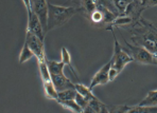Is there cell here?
Instances as JSON below:
<instances>
[{
  "instance_id": "d4e9b609",
  "label": "cell",
  "mask_w": 157,
  "mask_h": 113,
  "mask_svg": "<svg viewBox=\"0 0 157 113\" xmlns=\"http://www.w3.org/2000/svg\"><path fill=\"white\" fill-rule=\"evenodd\" d=\"M157 5V0H140V6L142 9Z\"/></svg>"
},
{
  "instance_id": "603a6c76",
  "label": "cell",
  "mask_w": 157,
  "mask_h": 113,
  "mask_svg": "<svg viewBox=\"0 0 157 113\" xmlns=\"http://www.w3.org/2000/svg\"><path fill=\"white\" fill-rule=\"evenodd\" d=\"M98 0H85V8L90 14L98 9Z\"/></svg>"
},
{
  "instance_id": "52a82bcc",
  "label": "cell",
  "mask_w": 157,
  "mask_h": 113,
  "mask_svg": "<svg viewBox=\"0 0 157 113\" xmlns=\"http://www.w3.org/2000/svg\"><path fill=\"white\" fill-rule=\"evenodd\" d=\"M112 68V60H109L107 64H104L98 72L92 77L91 82L89 85V89L92 90L94 87L100 86V85H106L109 82V71Z\"/></svg>"
},
{
  "instance_id": "277c9868",
  "label": "cell",
  "mask_w": 157,
  "mask_h": 113,
  "mask_svg": "<svg viewBox=\"0 0 157 113\" xmlns=\"http://www.w3.org/2000/svg\"><path fill=\"white\" fill-rule=\"evenodd\" d=\"M27 45L31 49L32 52L34 53L35 57L37 58V61L39 60H45V48H44V40L36 36L35 34L31 33V32L27 31L26 34V41Z\"/></svg>"
},
{
  "instance_id": "30bf717a",
  "label": "cell",
  "mask_w": 157,
  "mask_h": 113,
  "mask_svg": "<svg viewBox=\"0 0 157 113\" xmlns=\"http://www.w3.org/2000/svg\"><path fill=\"white\" fill-rule=\"evenodd\" d=\"M83 112H90V113H109V106H106L98 98L89 100L87 104L86 108L83 110Z\"/></svg>"
},
{
  "instance_id": "7402d4cb",
  "label": "cell",
  "mask_w": 157,
  "mask_h": 113,
  "mask_svg": "<svg viewBox=\"0 0 157 113\" xmlns=\"http://www.w3.org/2000/svg\"><path fill=\"white\" fill-rule=\"evenodd\" d=\"M113 2H114L115 8L119 11L120 14H125L128 5L132 3L131 0H113Z\"/></svg>"
},
{
  "instance_id": "6da1fadb",
  "label": "cell",
  "mask_w": 157,
  "mask_h": 113,
  "mask_svg": "<svg viewBox=\"0 0 157 113\" xmlns=\"http://www.w3.org/2000/svg\"><path fill=\"white\" fill-rule=\"evenodd\" d=\"M77 8L72 6H62L54 5L48 2V24H47V33L51 30L63 27L71 19L75 13H78Z\"/></svg>"
},
{
  "instance_id": "484cf974",
  "label": "cell",
  "mask_w": 157,
  "mask_h": 113,
  "mask_svg": "<svg viewBox=\"0 0 157 113\" xmlns=\"http://www.w3.org/2000/svg\"><path fill=\"white\" fill-rule=\"evenodd\" d=\"M155 64H157V56H156V58H155Z\"/></svg>"
},
{
  "instance_id": "44dd1931",
  "label": "cell",
  "mask_w": 157,
  "mask_h": 113,
  "mask_svg": "<svg viewBox=\"0 0 157 113\" xmlns=\"http://www.w3.org/2000/svg\"><path fill=\"white\" fill-rule=\"evenodd\" d=\"M133 21V18L131 16H118L116 19L114 20V22L112 24V27H123V25H128L132 24Z\"/></svg>"
},
{
  "instance_id": "9c48e42d",
  "label": "cell",
  "mask_w": 157,
  "mask_h": 113,
  "mask_svg": "<svg viewBox=\"0 0 157 113\" xmlns=\"http://www.w3.org/2000/svg\"><path fill=\"white\" fill-rule=\"evenodd\" d=\"M51 80L53 84H54L57 91H63V90H66V89L75 88V85L73 84L69 78H67L65 74L51 75Z\"/></svg>"
},
{
  "instance_id": "3957f363",
  "label": "cell",
  "mask_w": 157,
  "mask_h": 113,
  "mask_svg": "<svg viewBox=\"0 0 157 113\" xmlns=\"http://www.w3.org/2000/svg\"><path fill=\"white\" fill-rule=\"evenodd\" d=\"M126 45L130 48L131 55L133 56L134 60L144 64H155L156 56L154 54H152L149 50L145 49L144 47H142V46L130 45L128 42H126Z\"/></svg>"
},
{
  "instance_id": "7c38bea8",
  "label": "cell",
  "mask_w": 157,
  "mask_h": 113,
  "mask_svg": "<svg viewBox=\"0 0 157 113\" xmlns=\"http://www.w3.org/2000/svg\"><path fill=\"white\" fill-rule=\"evenodd\" d=\"M44 90H45L46 97L49 100H54L55 101L59 98V91L55 88L54 84L51 82H44Z\"/></svg>"
},
{
  "instance_id": "e0dca14e",
  "label": "cell",
  "mask_w": 157,
  "mask_h": 113,
  "mask_svg": "<svg viewBox=\"0 0 157 113\" xmlns=\"http://www.w3.org/2000/svg\"><path fill=\"white\" fill-rule=\"evenodd\" d=\"M57 103L59 105H62L64 108L70 110L72 112H77V113H81L83 112L82 108L78 105V103L75 101V100H57Z\"/></svg>"
},
{
  "instance_id": "2e32d148",
  "label": "cell",
  "mask_w": 157,
  "mask_h": 113,
  "mask_svg": "<svg viewBox=\"0 0 157 113\" xmlns=\"http://www.w3.org/2000/svg\"><path fill=\"white\" fill-rule=\"evenodd\" d=\"M126 113H157V106L155 107H149V106H133L128 107Z\"/></svg>"
},
{
  "instance_id": "8992f818",
  "label": "cell",
  "mask_w": 157,
  "mask_h": 113,
  "mask_svg": "<svg viewBox=\"0 0 157 113\" xmlns=\"http://www.w3.org/2000/svg\"><path fill=\"white\" fill-rule=\"evenodd\" d=\"M32 12L37 15L43 24L45 32L47 34V24H48V1L47 0H31Z\"/></svg>"
},
{
  "instance_id": "cb8c5ba5",
  "label": "cell",
  "mask_w": 157,
  "mask_h": 113,
  "mask_svg": "<svg viewBox=\"0 0 157 113\" xmlns=\"http://www.w3.org/2000/svg\"><path fill=\"white\" fill-rule=\"evenodd\" d=\"M75 101L78 103V105L82 108V110H84L86 108L87 104H88L89 100H87L84 96H82L80 93H77V96H75Z\"/></svg>"
},
{
  "instance_id": "5b68a950",
  "label": "cell",
  "mask_w": 157,
  "mask_h": 113,
  "mask_svg": "<svg viewBox=\"0 0 157 113\" xmlns=\"http://www.w3.org/2000/svg\"><path fill=\"white\" fill-rule=\"evenodd\" d=\"M133 40L136 41V43H139L140 46L144 47L147 50H149L152 54L157 56V34L153 32H145L142 34H136V36L133 37Z\"/></svg>"
},
{
  "instance_id": "ba28073f",
  "label": "cell",
  "mask_w": 157,
  "mask_h": 113,
  "mask_svg": "<svg viewBox=\"0 0 157 113\" xmlns=\"http://www.w3.org/2000/svg\"><path fill=\"white\" fill-rule=\"evenodd\" d=\"M27 31L31 32V33L35 34L36 36H38L39 38H41L44 40L46 36V32L44 29L43 24H41L40 20L37 17L36 14L33 12H28V29Z\"/></svg>"
},
{
  "instance_id": "4fadbf2b",
  "label": "cell",
  "mask_w": 157,
  "mask_h": 113,
  "mask_svg": "<svg viewBox=\"0 0 157 113\" xmlns=\"http://www.w3.org/2000/svg\"><path fill=\"white\" fill-rule=\"evenodd\" d=\"M61 59H62V61L65 64V66H67L69 68V70H70V72L72 73L73 76L75 77V79H78V73L75 72V68H73V66L71 64V56H70V54H69L68 50H67L65 47H63L61 50Z\"/></svg>"
},
{
  "instance_id": "7a4b0ae2",
  "label": "cell",
  "mask_w": 157,
  "mask_h": 113,
  "mask_svg": "<svg viewBox=\"0 0 157 113\" xmlns=\"http://www.w3.org/2000/svg\"><path fill=\"white\" fill-rule=\"evenodd\" d=\"M113 32L112 29H108ZM113 37H114V55L112 57V68L109 71V82H113L118 75L121 73V71L125 68L126 64H128L132 61H134V58L132 55L128 54L123 48L121 47V45L119 43V41L117 40L116 36H115L114 32H113Z\"/></svg>"
},
{
  "instance_id": "5bb4252c",
  "label": "cell",
  "mask_w": 157,
  "mask_h": 113,
  "mask_svg": "<svg viewBox=\"0 0 157 113\" xmlns=\"http://www.w3.org/2000/svg\"><path fill=\"white\" fill-rule=\"evenodd\" d=\"M37 63H38V68H39V74H40L43 82H51V74H50L49 68H48L47 59H45V60H39Z\"/></svg>"
},
{
  "instance_id": "9a60e30c",
  "label": "cell",
  "mask_w": 157,
  "mask_h": 113,
  "mask_svg": "<svg viewBox=\"0 0 157 113\" xmlns=\"http://www.w3.org/2000/svg\"><path fill=\"white\" fill-rule=\"evenodd\" d=\"M138 105L149 106V107H155V106H157V89L149 91V93L147 94V96H145Z\"/></svg>"
},
{
  "instance_id": "8fae6325",
  "label": "cell",
  "mask_w": 157,
  "mask_h": 113,
  "mask_svg": "<svg viewBox=\"0 0 157 113\" xmlns=\"http://www.w3.org/2000/svg\"><path fill=\"white\" fill-rule=\"evenodd\" d=\"M47 64L49 68L50 74L51 75H59L64 74V68H65V64L63 61H55V60H49L47 59Z\"/></svg>"
},
{
  "instance_id": "ffe728a7",
  "label": "cell",
  "mask_w": 157,
  "mask_h": 113,
  "mask_svg": "<svg viewBox=\"0 0 157 113\" xmlns=\"http://www.w3.org/2000/svg\"><path fill=\"white\" fill-rule=\"evenodd\" d=\"M77 93L78 92H77V90H75V88L66 89V90H63V91H59V98H57V100H75Z\"/></svg>"
},
{
  "instance_id": "d6986e66",
  "label": "cell",
  "mask_w": 157,
  "mask_h": 113,
  "mask_svg": "<svg viewBox=\"0 0 157 113\" xmlns=\"http://www.w3.org/2000/svg\"><path fill=\"white\" fill-rule=\"evenodd\" d=\"M33 56H35L34 53L31 51L29 46L27 45V42H25L24 47H22V49H21V52H20V55H19V64H25L26 61L30 60Z\"/></svg>"
},
{
  "instance_id": "ac0fdd59",
  "label": "cell",
  "mask_w": 157,
  "mask_h": 113,
  "mask_svg": "<svg viewBox=\"0 0 157 113\" xmlns=\"http://www.w3.org/2000/svg\"><path fill=\"white\" fill-rule=\"evenodd\" d=\"M75 90H77L78 93L84 96L87 100H91L94 98H96V96L92 94V90L89 89V87H86L82 84H75Z\"/></svg>"
}]
</instances>
